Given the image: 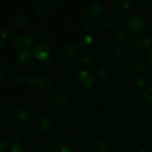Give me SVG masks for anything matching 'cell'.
Masks as SVG:
<instances>
[{
  "label": "cell",
  "instance_id": "7",
  "mask_svg": "<svg viewBox=\"0 0 152 152\" xmlns=\"http://www.w3.org/2000/svg\"><path fill=\"white\" fill-rule=\"evenodd\" d=\"M28 115V111L25 108H19L17 113V117L20 121H23L27 118Z\"/></svg>",
  "mask_w": 152,
  "mask_h": 152
},
{
  "label": "cell",
  "instance_id": "2",
  "mask_svg": "<svg viewBox=\"0 0 152 152\" xmlns=\"http://www.w3.org/2000/svg\"><path fill=\"white\" fill-rule=\"evenodd\" d=\"M34 54L39 59H45L50 54V48L45 45H39L34 49Z\"/></svg>",
  "mask_w": 152,
  "mask_h": 152
},
{
  "label": "cell",
  "instance_id": "5",
  "mask_svg": "<svg viewBox=\"0 0 152 152\" xmlns=\"http://www.w3.org/2000/svg\"><path fill=\"white\" fill-rule=\"evenodd\" d=\"M135 42H136V45L138 47L145 48L146 46L149 45L150 43H151V39L148 37L142 36V37H138L136 41H135Z\"/></svg>",
  "mask_w": 152,
  "mask_h": 152
},
{
  "label": "cell",
  "instance_id": "19",
  "mask_svg": "<svg viewBox=\"0 0 152 152\" xmlns=\"http://www.w3.org/2000/svg\"><path fill=\"white\" fill-rule=\"evenodd\" d=\"M94 108L95 105L94 104V102H89V103H88V105L86 106V109L88 112H91L92 110L94 109Z\"/></svg>",
  "mask_w": 152,
  "mask_h": 152
},
{
  "label": "cell",
  "instance_id": "25",
  "mask_svg": "<svg viewBox=\"0 0 152 152\" xmlns=\"http://www.w3.org/2000/svg\"><path fill=\"white\" fill-rule=\"evenodd\" d=\"M46 12H47V8H46L45 7H41V13H46Z\"/></svg>",
  "mask_w": 152,
  "mask_h": 152
},
{
  "label": "cell",
  "instance_id": "16",
  "mask_svg": "<svg viewBox=\"0 0 152 152\" xmlns=\"http://www.w3.org/2000/svg\"><path fill=\"white\" fill-rule=\"evenodd\" d=\"M145 97L149 102H152V88H150L145 92Z\"/></svg>",
  "mask_w": 152,
  "mask_h": 152
},
{
  "label": "cell",
  "instance_id": "23",
  "mask_svg": "<svg viewBox=\"0 0 152 152\" xmlns=\"http://www.w3.org/2000/svg\"><path fill=\"white\" fill-rule=\"evenodd\" d=\"M126 37H127V35H126L125 33H122L121 34H120V35H119V38L122 39H124V40H125V39H126Z\"/></svg>",
  "mask_w": 152,
  "mask_h": 152
},
{
  "label": "cell",
  "instance_id": "24",
  "mask_svg": "<svg viewBox=\"0 0 152 152\" xmlns=\"http://www.w3.org/2000/svg\"><path fill=\"white\" fill-rule=\"evenodd\" d=\"M105 71H106V70L103 69V68H101V69L99 71V74H101L102 76H103L106 74V72H105Z\"/></svg>",
  "mask_w": 152,
  "mask_h": 152
},
{
  "label": "cell",
  "instance_id": "10",
  "mask_svg": "<svg viewBox=\"0 0 152 152\" xmlns=\"http://www.w3.org/2000/svg\"><path fill=\"white\" fill-rule=\"evenodd\" d=\"M55 101L58 104H59V105H62V104L66 102L67 96H65V94H59L56 95V98H55Z\"/></svg>",
  "mask_w": 152,
  "mask_h": 152
},
{
  "label": "cell",
  "instance_id": "4",
  "mask_svg": "<svg viewBox=\"0 0 152 152\" xmlns=\"http://www.w3.org/2000/svg\"><path fill=\"white\" fill-rule=\"evenodd\" d=\"M74 145L71 142H61L56 148V152H72Z\"/></svg>",
  "mask_w": 152,
  "mask_h": 152
},
{
  "label": "cell",
  "instance_id": "22",
  "mask_svg": "<svg viewBox=\"0 0 152 152\" xmlns=\"http://www.w3.org/2000/svg\"><path fill=\"white\" fill-rule=\"evenodd\" d=\"M5 148V143L2 140H0V151L4 150Z\"/></svg>",
  "mask_w": 152,
  "mask_h": 152
},
{
  "label": "cell",
  "instance_id": "13",
  "mask_svg": "<svg viewBox=\"0 0 152 152\" xmlns=\"http://www.w3.org/2000/svg\"><path fill=\"white\" fill-rule=\"evenodd\" d=\"M96 149L99 152H106L108 150V145L104 142H99L96 145Z\"/></svg>",
  "mask_w": 152,
  "mask_h": 152
},
{
  "label": "cell",
  "instance_id": "14",
  "mask_svg": "<svg viewBox=\"0 0 152 152\" xmlns=\"http://www.w3.org/2000/svg\"><path fill=\"white\" fill-rule=\"evenodd\" d=\"M22 149V146L19 142H16L12 144L11 151L12 152H20Z\"/></svg>",
  "mask_w": 152,
  "mask_h": 152
},
{
  "label": "cell",
  "instance_id": "12",
  "mask_svg": "<svg viewBox=\"0 0 152 152\" xmlns=\"http://www.w3.org/2000/svg\"><path fill=\"white\" fill-rule=\"evenodd\" d=\"M80 74V77H81V78L83 79L85 82H86V84L87 85L91 84V83H92L91 79V77H89V75L86 72V71H81Z\"/></svg>",
  "mask_w": 152,
  "mask_h": 152
},
{
  "label": "cell",
  "instance_id": "15",
  "mask_svg": "<svg viewBox=\"0 0 152 152\" xmlns=\"http://www.w3.org/2000/svg\"><path fill=\"white\" fill-rule=\"evenodd\" d=\"M16 22L18 25H22V24L25 23V17L22 15H19L16 17Z\"/></svg>",
  "mask_w": 152,
  "mask_h": 152
},
{
  "label": "cell",
  "instance_id": "3",
  "mask_svg": "<svg viewBox=\"0 0 152 152\" xmlns=\"http://www.w3.org/2000/svg\"><path fill=\"white\" fill-rule=\"evenodd\" d=\"M130 26L134 31H140L143 28L144 22L140 17H134L130 20Z\"/></svg>",
  "mask_w": 152,
  "mask_h": 152
},
{
  "label": "cell",
  "instance_id": "11",
  "mask_svg": "<svg viewBox=\"0 0 152 152\" xmlns=\"http://www.w3.org/2000/svg\"><path fill=\"white\" fill-rule=\"evenodd\" d=\"M48 80L44 77H39L35 80V84L37 86H45L48 85Z\"/></svg>",
  "mask_w": 152,
  "mask_h": 152
},
{
  "label": "cell",
  "instance_id": "18",
  "mask_svg": "<svg viewBox=\"0 0 152 152\" xmlns=\"http://www.w3.org/2000/svg\"><path fill=\"white\" fill-rule=\"evenodd\" d=\"M135 68L138 71H142L143 68H145V64L142 62H137L136 63V65H135Z\"/></svg>",
  "mask_w": 152,
  "mask_h": 152
},
{
  "label": "cell",
  "instance_id": "9",
  "mask_svg": "<svg viewBox=\"0 0 152 152\" xmlns=\"http://www.w3.org/2000/svg\"><path fill=\"white\" fill-rule=\"evenodd\" d=\"M90 10L91 12V13L93 14H97V13H100L101 10H102V7L99 4H96V3H94L91 5L90 7Z\"/></svg>",
  "mask_w": 152,
  "mask_h": 152
},
{
  "label": "cell",
  "instance_id": "6",
  "mask_svg": "<svg viewBox=\"0 0 152 152\" xmlns=\"http://www.w3.org/2000/svg\"><path fill=\"white\" fill-rule=\"evenodd\" d=\"M19 59L23 63H28L31 60V55L27 51H23L19 55Z\"/></svg>",
  "mask_w": 152,
  "mask_h": 152
},
{
  "label": "cell",
  "instance_id": "26",
  "mask_svg": "<svg viewBox=\"0 0 152 152\" xmlns=\"http://www.w3.org/2000/svg\"><path fill=\"white\" fill-rule=\"evenodd\" d=\"M148 57H149L150 60L152 62V49L149 50V53H148Z\"/></svg>",
  "mask_w": 152,
  "mask_h": 152
},
{
  "label": "cell",
  "instance_id": "27",
  "mask_svg": "<svg viewBox=\"0 0 152 152\" xmlns=\"http://www.w3.org/2000/svg\"><path fill=\"white\" fill-rule=\"evenodd\" d=\"M2 78H3V75H2V74H1V71H0V82L1 81V80H2Z\"/></svg>",
  "mask_w": 152,
  "mask_h": 152
},
{
  "label": "cell",
  "instance_id": "1",
  "mask_svg": "<svg viewBox=\"0 0 152 152\" xmlns=\"http://www.w3.org/2000/svg\"><path fill=\"white\" fill-rule=\"evenodd\" d=\"M16 45L19 49H23L25 50H28L33 45L32 39L28 35L19 36L16 40Z\"/></svg>",
  "mask_w": 152,
  "mask_h": 152
},
{
  "label": "cell",
  "instance_id": "28",
  "mask_svg": "<svg viewBox=\"0 0 152 152\" xmlns=\"http://www.w3.org/2000/svg\"><path fill=\"white\" fill-rule=\"evenodd\" d=\"M139 152H145V151H142H142H140Z\"/></svg>",
  "mask_w": 152,
  "mask_h": 152
},
{
  "label": "cell",
  "instance_id": "20",
  "mask_svg": "<svg viewBox=\"0 0 152 152\" xmlns=\"http://www.w3.org/2000/svg\"><path fill=\"white\" fill-rule=\"evenodd\" d=\"M137 83L140 86H144L145 85V80L142 77H140V78L137 79Z\"/></svg>",
  "mask_w": 152,
  "mask_h": 152
},
{
  "label": "cell",
  "instance_id": "21",
  "mask_svg": "<svg viewBox=\"0 0 152 152\" xmlns=\"http://www.w3.org/2000/svg\"><path fill=\"white\" fill-rule=\"evenodd\" d=\"M8 34H9V32L7 31V30H3V31H1V36H2L3 38L7 37V36H8Z\"/></svg>",
  "mask_w": 152,
  "mask_h": 152
},
{
  "label": "cell",
  "instance_id": "8",
  "mask_svg": "<svg viewBox=\"0 0 152 152\" xmlns=\"http://www.w3.org/2000/svg\"><path fill=\"white\" fill-rule=\"evenodd\" d=\"M39 128L42 130L45 131L48 130L50 126V123H49V121L48 119L46 118H42L40 120L39 123Z\"/></svg>",
  "mask_w": 152,
  "mask_h": 152
},
{
  "label": "cell",
  "instance_id": "17",
  "mask_svg": "<svg viewBox=\"0 0 152 152\" xmlns=\"http://www.w3.org/2000/svg\"><path fill=\"white\" fill-rule=\"evenodd\" d=\"M66 52L67 53H68L69 55L72 56V55H74L76 53V49L74 48L73 46H68L66 48Z\"/></svg>",
  "mask_w": 152,
  "mask_h": 152
}]
</instances>
